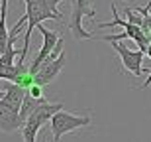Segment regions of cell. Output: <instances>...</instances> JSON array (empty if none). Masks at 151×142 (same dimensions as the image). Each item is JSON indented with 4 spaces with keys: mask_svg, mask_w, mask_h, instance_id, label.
<instances>
[{
    "mask_svg": "<svg viewBox=\"0 0 151 142\" xmlns=\"http://www.w3.org/2000/svg\"><path fill=\"white\" fill-rule=\"evenodd\" d=\"M26 2V20H28V30H26V36H24V47L20 51V61L18 63H26V57H28L29 51V42H32V32L37 28L43 20H57L61 22L63 14L59 12L57 6L65 2V0H24Z\"/></svg>",
    "mask_w": 151,
    "mask_h": 142,
    "instance_id": "cell-1",
    "label": "cell"
},
{
    "mask_svg": "<svg viewBox=\"0 0 151 142\" xmlns=\"http://www.w3.org/2000/svg\"><path fill=\"white\" fill-rule=\"evenodd\" d=\"M61 109H63V103L61 101H59V103H49L47 99H45V101L35 109L34 113L26 119V122H24V126H22V138H24V142H37V140H35V136H37L39 128H41L47 120H51V117H53L55 113H59Z\"/></svg>",
    "mask_w": 151,
    "mask_h": 142,
    "instance_id": "cell-2",
    "label": "cell"
},
{
    "mask_svg": "<svg viewBox=\"0 0 151 142\" xmlns=\"http://www.w3.org/2000/svg\"><path fill=\"white\" fill-rule=\"evenodd\" d=\"M51 142H61V138L69 132H75L78 128H84L92 122V117L90 114H73L67 113L65 109H61L59 113H55L51 117Z\"/></svg>",
    "mask_w": 151,
    "mask_h": 142,
    "instance_id": "cell-3",
    "label": "cell"
},
{
    "mask_svg": "<svg viewBox=\"0 0 151 142\" xmlns=\"http://www.w3.org/2000/svg\"><path fill=\"white\" fill-rule=\"evenodd\" d=\"M126 2H129V0H126ZM92 4H94V0H75L73 14H71V20L67 24L75 40H92V34L83 28V18L92 20L96 16V10L92 8Z\"/></svg>",
    "mask_w": 151,
    "mask_h": 142,
    "instance_id": "cell-4",
    "label": "cell"
},
{
    "mask_svg": "<svg viewBox=\"0 0 151 142\" xmlns=\"http://www.w3.org/2000/svg\"><path fill=\"white\" fill-rule=\"evenodd\" d=\"M112 16H114L112 22H96V30L108 28V26H122L124 32H126V36H128V40H134L135 46H137V50L145 53L147 47H149V44H151V38H149V36H147L145 32L139 28V26H135V24H132V22H128V20L120 18L116 4H112Z\"/></svg>",
    "mask_w": 151,
    "mask_h": 142,
    "instance_id": "cell-5",
    "label": "cell"
},
{
    "mask_svg": "<svg viewBox=\"0 0 151 142\" xmlns=\"http://www.w3.org/2000/svg\"><path fill=\"white\" fill-rule=\"evenodd\" d=\"M110 44H112V47L116 50V53L120 55V61H122L124 69H128L132 75L139 77V75H143L145 71H149V69H143V57H145L143 51L129 50L128 46H124L120 42H110Z\"/></svg>",
    "mask_w": 151,
    "mask_h": 142,
    "instance_id": "cell-6",
    "label": "cell"
},
{
    "mask_svg": "<svg viewBox=\"0 0 151 142\" xmlns=\"http://www.w3.org/2000/svg\"><path fill=\"white\" fill-rule=\"evenodd\" d=\"M35 30H37L39 34H41V38H43V44H41V47H39V51L35 53L34 61L29 63V71H32L34 75L37 73V69L41 67V63H43L45 59L49 57V53H51L53 50H55V46L59 44V40L63 38V36H59L57 32H53V30H47L45 26H41V24H39V26H37Z\"/></svg>",
    "mask_w": 151,
    "mask_h": 142,
    "instance_id": "cell-7",
    "label": "cell"
},
{
    "mask_svg": "<svg viewBox=\"0 0 151 142\" xmlns=\"http://www.w3.org/2000/svg\"><path fill=\"white\" fill-rule=\"evenodd\" d=\"M65 65H67V53L63 51L57 59L41 63V67H39L37 73H35V83L41 85V87H47L49 83H53V79L65 69Z\"/></svg>",
    "mask_w": 151,
    "mask_h": 142,
    "instance_id": "cell-8",
    "label": "cell"
},
{
    "mask_svg": "<svg viewBox=\"0 0 151 142\" xmlns=\"http://www.w3.org/2000/svg\"><path fill=\"white\" fill-rule=\"evenodd\" d=\"M22 126H24V122L20 119V113L0 99V132L14 134L16 130H22Z\"/></svg>",
    "mask_w": 151,
    "mask_h": 142,
    "instance_id": "cell-9",
    "label": "cell"
},
{
    "mask_svg": "<svg viewBox=\"0 0 151 142\" xmlns=\"http://www.w3.org/2000/svg\"><path fill=\"white\" fill-rule=\"evenodd\" d=\"M2 91H4L2 101L8 103L12 109H16L18 113H20V107H22L24 97H26V89H24V87H20V85H16V83H10V81H8Z\"/></svg>",
    "mask_w": 151,
    "mask_h": 142,
    "instance_id": "cell-10",
    "label": "cell"
},
{
    "mask_svg": "<svg viewBox=\"0 0 151 142\" xmlns=\"http://www.w3.org/2000/svg\"><path fill=\"white\" fill-rule=\"evenodd\" d=\"M26 71H29V65H26V63H14V65L0 63V79L10 81V83H14V81L22 73H26Z\"/></svg>",
    "mask_w": 151,
    "mask_h": 142,
    "instance_id": "cell-11",
    "label": "cell"
},
{
    "mask_svg": "<svg viewBox=\"0 0 151 142\" xmlns=\"http://www.w3.org/2000/svg\"><path fill=\"white\" fill-rule=\"evenodd\" d=\"M6 14H8V0H0V51L4 55L8 44V28H6Z\"/></svg>",
    "mask_w": 151,
    "mask_h": 142,
    "instance_id": "cell-12",
    "label": "cell"
},
{
    "mask_svg": "<svg viewBox=\"0 0 151 142\" xmlns=\"http://www.w3.org/2000/svg\"><path fill=\"white\" fill-rule=\"evenodd\" d=\"M26 91H28V95H29V97H34V99H43V97H45L43 87L37 85V83H35V85H32L29 89H26Z\"/></svg>",
    "mask_w": 151,
    "mask_h": 142,
    "instance_id": "cell-13",
    "label": "cell"
},
{
    "mask_svg": "<svg viewBox=\"0 0 151 142\" xmlns=\"http://www.w3.org/2000/svg\"><path fill=\"white\" fill-rule=\"evenodd\" d=\"M145 55H147V57H151V44H149V47H147ZM149 85H151V69H149V71H147V79H145V83H143V85H141L139 89H147V87H149Z\"/></svg>",
    "mask_w": 151,
    "mask_h": 142,
    "instance_id": "cell-14",
    "label": "cell"
},
{
    "mask_svg": "<svg viewBox=\"0 0 151 142\" xmlns=\"http://www.w3.org/2000/svg\"><path fill=\"white\" fill-rule=\"evenodd\" d=\"M2 97H4V91H2V89H0V99H2Z\"/></svg>",
    "mask_w": 151,
    "mask_h": 142,
    "instance_id": "cell-15",
    "label": "cell"
},
{
    "mask_svg": "<svg viewBox=\"0 0 151 142\" xmlns=\"http://www.w3.org/2000/svg\"><path fill=\"white\" fill-rule=\"evenodd\" d=\"M0 57H2V51H0Z\"/></svg>",
    "mask_w": 151,
    "mask_h": 142,
    "instance_id": "cell-16",
    "label": "cell"
}]
</instances>
